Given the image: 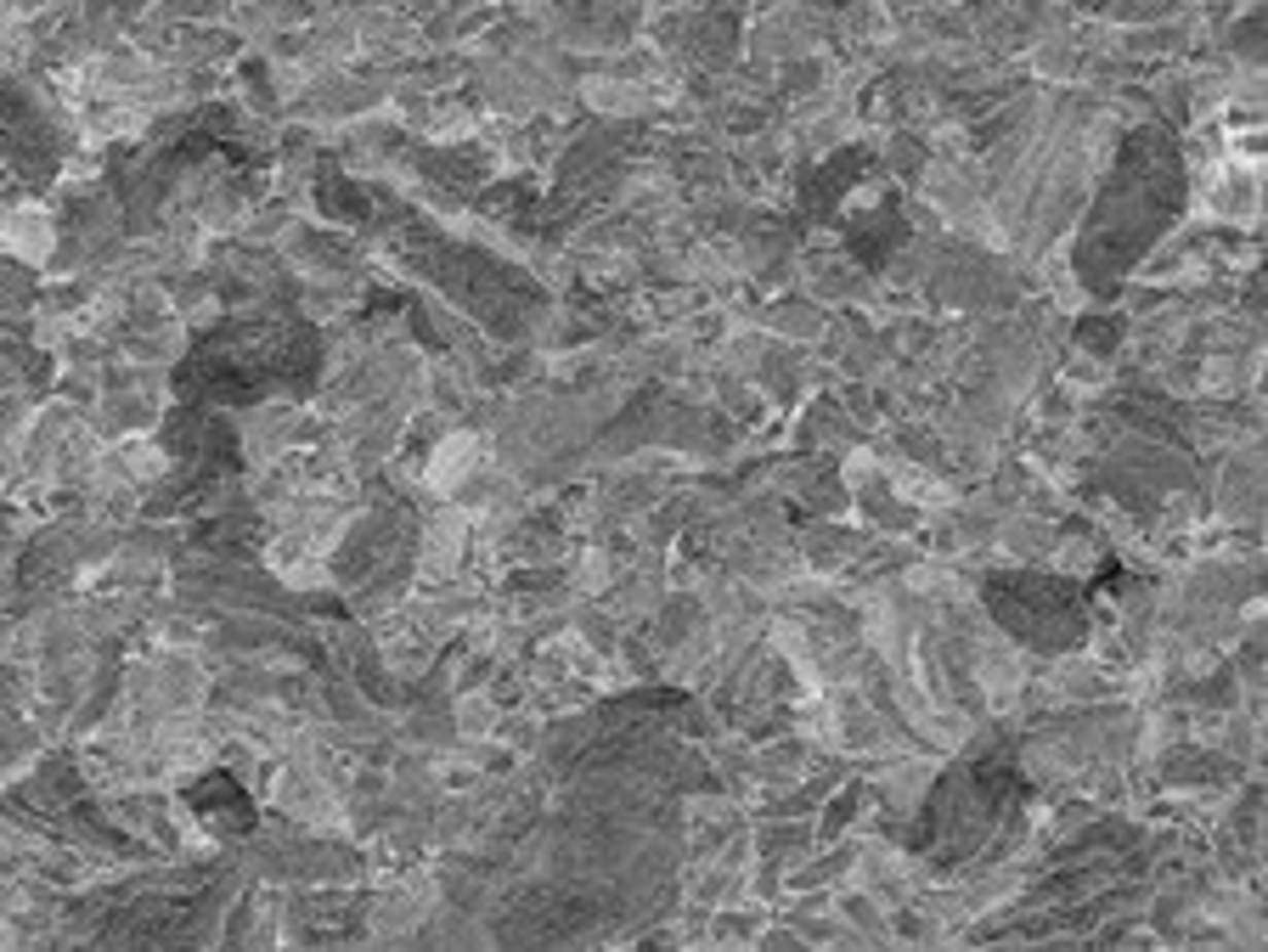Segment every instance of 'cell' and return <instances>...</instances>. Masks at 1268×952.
Masks as SVG:
<instances>
[{"label": "cell", "instance_id": "obj_1", "mask_svg": "<svg viewBox=\"0 0 1268 952\" xmlns=\"http://www.w3.org/2000/svg\"><path fill=\"white\" fill-rule=\"evenodd\" d=\"M480 440L474 434H446V440L435 445V456H429V485L435 490H462L474 474H480Z\"/></svg>", "mask_w": 1268, "mask_h": 952}]
</instances>
